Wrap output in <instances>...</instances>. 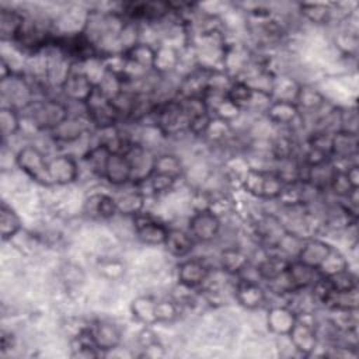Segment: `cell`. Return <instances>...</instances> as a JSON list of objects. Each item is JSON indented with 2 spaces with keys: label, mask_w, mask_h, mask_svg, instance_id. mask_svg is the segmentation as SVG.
<instances>
[{
  "label": "cell",
  "mask_w": 359,
  "mask_h": 359,
  "mask_svg": "<svg viewBox=\"0 0 359 359\" xmlns=\"http://www.w3.org/2000/svg\"><path fill=\"white\" fill-rule=\"evenodd\" d=\"M241 185L244 191L262 201H276L279 199L285 182L278 177L273 170L266 168H247Z\"/></svg>",
  "instance_id": "6da1fadb"
},
{
  "label": "cell",
  "mask_w": 359,
  "mask_h": 359,
  "mask_svg": "<svg viewBox=\"0 0 359 359\" xmlns=\"http://www.w3.org/2000/svg\"><path fill=\"white\" fill-rule=\"evenodd\" d=\"M27 111H29L34 126L48 133L56 129L70 115L67 104L56 98L35 100Z\"/></svg>",
  "instance_id": "7a4b0ae2"
},
{
  "label": "cell",
  "mask_w": 359,
  "mask_h": 359,
  "mask_svg": "<svg viewBox=\"0 0 359 359\" xmlns=\"http://www.w3.org/2000/svg\"><path fill=\"white\" fill-rule=\"evenodd\" d=\"M84 114L91 126L98 130H105L121 123V115L111 98H108L98 87L93 91L84 104Z\"/></svg>",
  "instance_id": "3957f363"
},
{
  "label": "cell",
  "mask_w": 359,
  "mask_h": 359,
  "mask_svg": "<svg viewBox=\"0 0 359 359\" xmlns=\"http://www.w3.org/2000/svg\"><path fill=\"white\" fill-rule=\"evenodd\" d=\"M15 165L32 181L43 185L53 187L49 170L46 154L35 144H25L15 153Z\"/></svg>",
  "instance_id": "277c9868"
},
{
  "label": "cell",
  "mask_w": 359,
  "mask_h": 359,
  "mask_svg": "<svg viewBox=\"0 0 359 359\" xmlns=\"http://www.w3.org/2000/svg\"><path fill=\"white\" fill-rule=\"evenodd\" d=\"M292 348L302 356H310L318 348V335L316 330V318L313 313H300L297 320L287 334Z\"/></svg>",
  "instance_id": "5b68a950"
},
{
  "label": "cell",
  "mask_w": 359,
  "mask_h": 359,
  "mask_svg": "<svg viewBox=\"0 0 359 359\" xmlns=\"http://www.w3.org/2000/svg\"><path fill=\"white\" fill-rule=\"evenodd\" d=\"M187 230L196 244H210L222 231V219L210 209L194 210L188 220Z\"/></svg>",
  "instance_id": "8992f818"
},
{
  "label": "cell",
  "mask_w": 359,
  "mask_h": 359,
  "mask_svg": "<svg viewBox=\"0 0 359 359\" xmlns=\"http://www.w3.org/2000/svg\"><path fill=\"white\" fill-rule=\"evenodd\" d=\"M133 224L135 237L144 245L157 247L163 245L168 233V226L150 215L149 212H140L130 217Z\"/></svg>",
  "instance_id": "52a82bcc"
},
{
  "label": "cell",
  "mask_w": 359,
  "mask_h": 359,
  "mask_svg": "<svg viewBox=\"0 0 359 359\" xmlns=\"http://www.w3.org/2000/svg\"><path fill=\"white\" fill-rule=\"evenodd\" d=\"M210 272L212 268L205 259L187 257L177 266V280L180 286L199 290L208 282Z\"/></svg>",
  "instance_id": "ba28073f"
},
{
  "label": "cell",
  "mask_w": 359,
  "mask_h": 359,
  "mask_svg": "<svg viewBox=\"0 0 359 359\" xmlns=\"http://www.w3.org/2000/svg\"><path fill=\"white\" fill-rule=\"evenodd\" d=\"M95 87V83L86 74V72L72 70L60 86V93L67 102L84 105Z\"/></svg>",
  "instance_id": "9c48e42d"
},
{
  "label": "cell",
  "mask_w": 359,
  "mask_h": 359,
  "mask_svg": "<svg viewBox=\"0 0 359 359\" xmlns=\"http://www.w3.org/2000/svg\"><path fill=\"white\" fill-rule=\"evenodd\" d=\"M234 299L245 310H257L265 306L268 300L266 289L259 280L236 278Z\"/></svg>",
  "instance_id": "30bf717a"
},
{
  "label": "cell",
  "mask_w": 359,
  "mask_h": 359,
  "mask_svg": "<svg viewBox=\"0 0 359 359\" xmlns=\"http://www.w3.org/2000/svg\"><path fill=\"white\" fill-rule=\"evenodd\" d=\"M48 170L52 185H69L77 181L80 167L73 154L60 153L48 158Z\"/></svg>",
  "instance_id": "8fae6325"
},
{
  "label": "cell",
  "mask_w": 359,
  "mask_h": 359,
  "mask_svg": "<svg viewBox=\"0 0 359 359\" xmlns=\"http://www.w3.org/2000/svg\"><path fill=\"white\" fill-rule=\"evenodd\" d=\"M88 332L98 348L102 352H111L119 348L122 342V331L121 328L108 320H95L88 324Z\"/></svg>",
  "instance_id": "7c38bea8"
},
{
  "label": "cell",
  "mask_w": 359,
  "mask_h": 359,
  "mask_svg": "<svg viewBox=\"0 0 359 359\" xmlns=\"http://www.w3.org/2000/svg\"><path fill=\"white\" fill-rule=\"evenodd\" d=\"M266 119L276 126L292 129L294 123H297L303 116L297 108V105L290 100L272 98L269 105L264 111Z\"/></svg>",
  "instance_id": "4fadbf2b"
},
{
  "label": "cell",
  "mask_w": 359,
  "mask_h": 359,
  "mask_svg": "<svg viewBox=\"0 0 359 359\" xmlns=\"http://www.w3.org/2000/svg\"><path fill=\"white\" fill-rule=\"evenodd\" d=\"M88 126H91V123L87 116L69 115L56 129L49 132V136L56 144H72L88 132Z\"/></svg>",
  "instance_id": "5bb4252c"
},
{
  "label": "cell",
  "mask_w": 359,
  "mask_h": 359,
  "mask_svg": "<svg viewBox=\"0 0 359 359\" xmlns=\"http://www.w3.org/2000/svg\"><path fill=\"white\" fill-rule=\"evenodd\" d=\"M102 180L109 182L114 187H123L132 184V167L122 153H111L107 158L105 168L102 172Z\"/></svg>",
  "instance_id": "9a60e30c"
},
{
  "label": "cell",
  "mask_w": 359,
  "mask_h": 359,
  "mask_svg": "<svg viewBox=\"0 0 359 359\" xmlns=\"http://www.w3.org/2000/svg\"><path fill=\"white\" fill-rule=\"evenodd\" d=\"M297 320L296 311L287 304H273L266 313V327L269 332L278 337H286Z\"/></svg>",
  "instance_id": "2e32d148"
},
{
  "label": "cell",
  "mask_w": 359,
  "mask_h": 359,
  "mask_svg": "<svg viewBox=\"0 0 359 359\" xmlns=\"http://www.w3.org/2000/svg\"><path fill=\"white\" fill-rule=\"evenodd\" d=\"M332 248L334 247L330 243H327L325 240H321L314 236L306 237L300 247V251L294 259H297L314 269H318V266L323 264V261L325 259V257L330 254V251Z\"/></svg>",
  "instance_id": "e0dca14e"
},
{
  "label": "cell",
  "mask_w": 359,
  "mask_h": 359,
  "mask_svg": "<svg viewBox=\"0 0 359 359\" xmlns=\"http://www.w3.org/2000/svg\"><path fill=\"white\" fill-rule=\"evenodd\" d=\"M84 212L90 217L100 220H111L118 216L115 198L105 192L91 194L84 201Z\"/></svg>",
  "instance_id": "ac0fdd59"
},
{
  "label": "cell",
  "mask_w": 359,
  "mask_h": 359,
  "mask_svg": "<svg viewBox=\"0 0 359 359\" xmlns=\"http://www.w3.org/2000/svg\"><path fill=\"white\" fill-rule=\"evenodd\" d=\"M293 102L297 105L302 116L309 114H320L325 108V97L313 86L299 84Z\"/></svg>",
  "instance_id": "d6986e66"
},
{
  "label": "cell",
  "mask_w": 359,
  "mask_h": 359,
  "mask_svg": "<svg viewBox=\"0 0 359 359\" xmlns=\"http://www.w3.org/2000/svg\"><path fill=\"white\" fill-rule=\"evenodd\" d=\"M285 273H286V278H287L293 292L311 287V285L321 276L317 272V269H314L297 259H290L287 262Z\"/></svg>",
  "instance_id": "ffe728a7"
},
{
  "label": "cell",
  "mask_w": 359,
  "mask_h": 359,
  "mask_svg": "<svg viewBox=\"0 0 359 359\" xmlns=\"http://www.w3.org/2000/svg\"><path fill=\"white\" fill-rule=\"evenodd\" d=\"M195 244L196 243L192 238V236L188 233V230L170 227L163 247L171 257L184 259V258L189 257Z\"/></svg>",
  "instance_id": "44dd1931"
},
{
  "label": "cell",
  "mask_w": 359,
  "mask_h": 359,
  "mask_svg": "<svg viewBox=\"0 0 359 359\" xmlns=\"http://www.w3.org/2000/svg\"><path fill=\"white\" fill-rule=\"evenodd\" d=\"M219 269L230 276L237 278L250 264V257L238 247H224L217 257Z\"/></svg>",
  "instance_id": "7402d4cb"
},
{
  "label": "cell",
  "mask_w": 359,
  "mask_h": 359,
  "mask_svg": "<svg viewBox=\"0 0 359 359\" xmlns=\"http://www.w3.org/2000/svg\"><path fill=\"white\" fill-rule=\"evenodd\" d=\"M358 156V135L348 132H334L331 142V160L349 161Z\"/></svg>",
  "instance_id": "603a6c76"
},
{
  "label": "cell",
  "mask_w": 359,
  "mask_h": 359,
  "mask_svg": "<svg viewBox=\"0 0 359 359\" xmlns=\"http://www.w3.org/2000/svg\"><path fill=\"white\" fill-rule=\"evenodd\" d=\"M133 185V184H132ZM115 198L116 202V210L118 215L123 216V217H133L137 213L144 210V202H146V196L136 188V185H133L132 189H126L121 194H118Z\"/></svg>",
  "instance_id": "cb8c5ba5"
},
{
  "label": "cell",
  "mask_w": 359,
  "mask_h": 359,
  "mask_svg": "<svg viewBox=\"0 0 359 359\" xmlns=\"http://www.w3.org/2000/svg\"><path fill=\"white\" fill-rule=\"evenodd\" d=\"M156 303L157 299L153 296H137L130 303V314L137 323L143 324L144 327H151L157 324Z\"/></svg>",
  "instance_id": "d4e9b609"
},
{
  "label": "cell",
  "mask_w": 359,
  "mask_h": 359,
  "mask_svg": "<svg viewBox=\"0 0 359 359\" xmlns=\"http://www.w3.org/2000/svg\"><path fill=\"white\" fill-rule=\"evenodd\" d=\"M181 62V55L177 48L172 45H165L160 43L156 46V59H154V66L153 72L158 76L168 74L174 72Z\"/></svg>",
  "instance_id": "484cf974"
},
{
  "label": "cell",
  "mask_w": 359,
  "mask_h": 359,
  "mask_svg": "<svg viewBox=\"0 0 359 359\" xmlns=\"http://www.w3.org/2000/svg\"><path fill=\"white\" fill-rule=\"evenodd\" d=\"M25 21V14L17 8H1L0 13V32L4 41L13 42Z\"/></svg>",
  "instance_id": "4316f807"
},
{
  "label": "cell",
  "mask_w": 359,
  "mask_h": 359,
  "mask_svg": "<svg viewBox=\"0 0 359 359\" xmlns=\"http://www.w3.org/2000/svg\"><path fill=\"white\" fill-rule=\"evenodd\" d=\"M184 171L185 167L182 164V160L172 153H161L157 154L154 158L153 172H158L178 181L184 175Z\"/></svg>",
  "instance_id": "83f0119b"
},
{
  "label": "cell",
  "mask_w": 359,
  "mask_h": 359,
  "mask_svg": "<svg viewBox=\"0 0 359 359\" xmlns=\"http://www.w3.org/2000/svg\"><path fill=\"white\" fill-rule=\"evenodd\" d=\"M22 229L18 213L6 202L0 208V231L3 241H11Z\"/></svg>",
  "instance_id": "f1b7e54d"
},
{
  "label": "cell",
  "mask_w": 359,
  "mask_h": 359,
  "mask_svg": "<svg viewBox=\"0 0 359 359\" xmlns=\"http://www.w3.org/2000/svg\"><path fill=\"white\" fill-rule=\"evenodd\" d=\"M21 129V115L20 111L11 107L3 105L0 109V133L3 142L6 139L15 136Z\"/></svg>",
  "instance_id": "f546056e"
},
{
  "label": "cell",
  "mask_w": 359,
  "mask_h": 359,
  "mask_svg": "<svg viewBox=\"0 0 359 359\" xmlns=\"http://www.w3.org/2000/svg\"><path fill=\"white\" fill-rule=\"evenodd\" d=\"M300 14L309 20L313 24L323 25L330 22L332 18V8L330 4H323V3H310V4H300Z\"/></svg>",
  "instance_id": "4dcf8cb0"
},
{
  "label": "cell",
  "mask_w": 359,
  "mask_h": 359,
  "mask_svg": "<svg viewBox=\"0 0 359 359\" xmlns=\"http://www.w3.org/2000/svg\"><path fill=\"white\" fill-rule=\"evenodd\" d=\"M349 268V262L348 259L345 258V255L337 250L335 247L330 251V254L325 257V259L323 261V264L318 266L317 272L321 275V276H332L338 272H342L345 269Z\"/></svg>",
  "instance_id": "1f68e13d"
},
{
  "label": "cell",
  "mask_w": 359,
  "mask_h": 359,
  "mask_svg": "<svg viewBox=\"0 0 359 359\" xmlns=\"http://www.w3.org/2000/svg\"><path fill=\"white\" fill-rule=\"evenodd\" d=\"M181 306L175 299H157L156 316L157 324H171L180 318Z\"/></svg>",
  "instance_id": "d6a6232c"
},
{
  "label": "cell",
  "mask_w": 359,
  "mask_h": 359,
  "mask_svg": "<svg viewBox=\"0 0 359 359\" xmlns=\"http://www.w3.org/2000/svg\"><path fill=\"white\" fill-rule=\"evenodd\" d=\"M328 280H330V283H331L334 290H348V289L358 287L356 276H355V273L349 268L342 271V272H338V273H335L332 276H328Z\"/></svg>",
  "instance_id": "836d02e7"
},
{
  "label": "cell",
  "mask_w": 359,
  "mask_h": 359,
  "mask_svg": "<svg viewBox=\"0 0 359 359\" xmlns=\"http://www.w3.org/2000/svg\"><path fill=\"white\" fill-rule=\"evenodd\" d=\"M98 272L108 279H119L125 273V265L114 258L101 259L98 262Z\"/></svg>",
  "instance_id": "e575fe53"
},
{
  "label": "cell",
  "mask_w": 359,
  "mask_h": 359,
  "mask_svg": "<svg viewBox=\"0 0 359 359\" xmlns=\"http://www.w3.org/2000/svg\"><path fill=\"white\" fill-rule=\"evenodd\" d=\"M62 279L69 286H77V285L83 283L84 273H83L80 266L73 265V264H67L66 266L62 268Z\"/></svg>",
  "instance_id": "d590c367"
}]
</instances>
